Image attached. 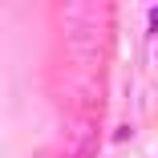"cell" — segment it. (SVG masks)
Segmentation results:
<instances>
[{
	"label": "cell",
	"mask_w": 158,
	"mask_h": 158,
	"mask_svg": "<svg viewBox=\"0 0 158 158\" xmlns=\"http://www.w3.org/2000/svg\"><path fill=\"white\" fill-rule=\"evenodd\" d=\"M146 28H150V33H158V4H150V12H146Z\"/></svg>",
	"instance_id": "1"
}]
</instances>
